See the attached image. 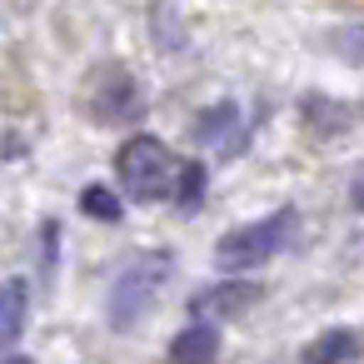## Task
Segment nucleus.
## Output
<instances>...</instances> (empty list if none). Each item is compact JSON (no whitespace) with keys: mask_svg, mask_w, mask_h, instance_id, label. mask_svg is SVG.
I'll return each mask as SVG.
<instances>
[{"mask_svg":"<svg viewBox=\"0 0 364 364\" xmlns=\"http://www.w3.org/2000/svg\"><path fill=\"white\" fill-rule=\"evenodd\" d=\"M359 354H364V339H359L354 329H344V324H329L324 334H314V339L304 344L299 364H354Z\"/></svg>","mask_w":364,"mask_h":364,"instance_id":"6e6552de","label":"nucleus"},{"mask_svg":"<svg viewBox=\"0 0 364 364\" xmlns=\"http://www.w3.org/2000/svg\"><path fill=\"white\" fill-rule=\"evenodd\" d=\"M26 324H31V279L16 274L0 284V354H11L21 344Z\"/></svg>","mask_w":364,"mask_h":364,"instance_id":"0eeeda50","label":"nucleus"},{"mask_svg":"<svg viewBox=\"0 0 364 364\" xmlns=\"http://www.w3.org/2000/svg\"><path fill=\"white\" fill-rule=\"evenodd\" d=\"M215 359H220V324L190 319L170 339V364H215Z\"/></svg>","mask_w":364,"mask_h":364,"instance_id":"1a4fd4ad","label":"nucleus"},{"mask_svg":"<svg viewBox=\"0 0 364 364\" xmlns=\"http://www.w3.org/2000/svg\"><path fill=\"white\" fill-rule=\"evenodd\" d=\"M80 210H85L90 220H100V225H115V220L125 215V200H120L110 185H85V190H80Z\"/></svg>","mask_w":364,"mask_h":364,"instance_id":"f8f14e48","label":"nucleus"},{"mask_svg":"<svg viewBox=\"0 0 364 364\" xmlns=\"http://www.w3.org/2000/svg\"><path fill=\"white\" fill-rule=\"evenodd\" d=\"M259 299H264V284H255V279H245V274H230V279L205 284V289H195V294H190V319L225 324V319H235V314L255 309Z\"/></svg>","mask_w":364,"mask_h":364,"instance_id":"20e7f679","label":"nucleus"},{"mask_svg":"<svg viewBox=\"0 0 364 364\" xmlns=\"http://www.w3.org/2000/svg\"><path fill=\"white\" fill-rule=\"evenodd\" d=\"M299 235V210L284 205L264 220H250V225H235L215 240V269L225 274H250V269H264L274 255H284V245Z\"/></svg>","mask_w":364,"mask_h":364,"instance_id":"f03ea898","label":"nucleus"},{"mask_svg":"<svg viewBox=\"0 0 364 364\" xmlns=\"http://www.w3.org/2000/svg\"><path fill=\"white\" fill-rule=\"evenodd\" d=\"M190 135H195L205 150H215L220 160H230V155H240V150H245V115H240V105H235V100H215L210 110H200V115H195Z\"/></svg>","mask_w":364,"mask_h":364,"instance_id":"39448f33","label":"nucleus"},{"mask_svg":"<svg viewBox=\"0 0 364 364\" xmlns=\"http://www.w3.org/2000/svg\"><path fill=\"white\" fill-rule=\"evenodd\" d=\"M205 190H210V170L200 160H180L175 165V200H180V210H200Z\"/></svg>","mask_w":364,"mask_h":364,"instance_id":"9d476101","label":"nucleus"},{"mask_svg":"<svg viewBox=\"0 0 364 364\" xmlns=\"http://www.w3.org/2000/svg\"><path fill=\"white\" fill-rule=\"evenodd\" d=\"M140 110H145L140 85L125 70H105V85H95V95H90V115L100 125H125V120H140Z\"/></svg>","mask_w":364,"mask_h":364,"instance_id":"423d86ee","label":"nucleus"},{"mask_svg":"<svg viewBox=\"0 0 364 364\" xmlns=\"http://www.w3.org/2000/svg\"><path fill=\"white\" fill-rule=\"evenodd\" d=\"M175 165L180 160L155 135H130L115 155V175H120V185L135 205H155V200L175 195Z\"/></svg>","mask_w":364,"mask_h":364,"instance_id":"7ed1b4c3","label":"nucleus"},{"mask_svg":"<svg viewBox=\"0 0 364 364\" xmlns=\"http://www.w3.org/2000/svg\"><path fill=\"white\" fill-rule=\"evenodd\" d=\"M0 364H36V359H31V354H16V349H11V354H0Z\"/></svg>","mask_w":364,"mask_h":364,"instance_id":"2eb2a0df","label":"nucleus"},{"mask_svg":"<svg viewBox=\"0 0 364 364\" xmlns=\"http://www.w3.org/2000/svg\"><path fill=\"white\" fill-rule=\"evenodd\" d=\"M324 46L344 60V65H354V70H364V21H349V26H334L329 36H324Z\"/></svg>","mask_w":364,"mask_h":364,"instance_id":"9b49d317","label":"nucleus"},{"mask_svg":"<svg viewBox=\"0 0 364 364\" xmlns=\"http://www.w3.org/2000/svg\"><path fill=\"white\" fill-rule=\"evenodd\" d=\"M170 269H175V259H170L165 250H140V255H130V259L110 274V289H105V319H110V329H120V334L135 329V324L155 309V299H160Z\"/></svg>","mask_w":364,"mask_h":364,"instance_id":"f257e3e1","label":"nucleus"},{"mask_svg":"<svg viewBox=\"0 0 364 364\" xmlns=\"http://www.w3.org/2000/svg\"><path fill=\"white\" fill-rule=\"evenodd\" d=\"M55 255H60V220H46L41 225V269H46V279L55 274Z\"/></svg>","mask_w":364,"mask_h":364,"instance_id":"ddd939ff","label":"nucleus"},{"mask_svg":"<svg viewBox=\"0 0 364 364\" xmlns=\"http://www.w3.org/2000/svg\"><path fill=\"white\" fill-rule=\"evenodd\" d=\"M349 205H359V210H364V175L349 185Z\"/></svg>","mask_w":364,"mask_h":364,"instance_id":"4468645a","label":"nucleus"}]
</instances>
